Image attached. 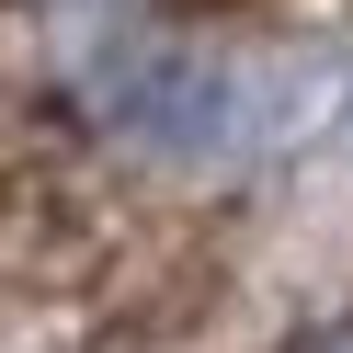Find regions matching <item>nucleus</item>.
<instances>
[{
    "instance_id": "nucleus-1",
    "label": "nucleus",
    "mask_w": 353,
    "mask_h": 353,
    "mask_svg": "<svg viewBox=\"0 0 353 353\" xmlns=\"http://www.w3.org/2000/svg\"><path fill=\"white\" fill-rule=\"evenodd\" d=\"M296 353H353V319H330V330H307Z\"/></svg>"
}]
</instances>
